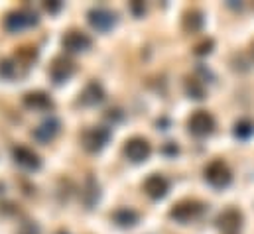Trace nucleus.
Here are the masks:
<instances>
[{"instance_id":"obj_3","label":"nucleus","mask_w":254,"mask_h":234,"mask_svg":"<svg viewBox=\"0 0 254 234\" xmlns=\"http://www.w3.org/2000/svg\"><path fill=\"white\" fill-rule=\"evenodd\" d=\"M127 154L134 160V162H140V160H144V158L150 154V146H148L146 140L136 138V140H132V142L127 146Z\"/></svg>"},{"instance_id":"obj_2","label":"nucleus","mask_w":254,"mask_h":234,"mask_svg":"<svg viewBox=\"0 0 254 234\" xmlns=\"http://www.w3.org/2000/svg\"><path fill=\"white\" fill-rule=\"evenodd\" d=\"M213 117L205 111H197L193 117L190 118V130L197 136H205L213 130Z\"/></svg>"},{"instance_id":"obj_6","label":"nucleus","mask_w":254,"mask_h":234,"mask_svg":"<svg viewBox=\"0 0 254 234\" xmlns=\"http://www.w3.org/2000/svg\"><path fill=\"white\" fill-rule=\"evenodd\" d=\"M219 223H221L223 229H227V231H235V229L241 227V215H239L237 211L231 209V211H227L225 215H221Z\"/></svg>"},{"instance_id":"obj_4","label":"nucleus","mask_w":254,"mask_h":234,"mask_svg":"<svg viewBox=\"0 0 254 234\" xmlns=\"http://www.w3.org/2000/svg\"><path fill=\"white\" fill-rule=\"evenodd\" d=\"M199 211H201V207H197V203L186 201V203L178 205V207L172 211V217H176V219H180V221H188L191 217H195Z\"/></svg>"},{"instance_id":"obj_1","label":"nucleus","mask_w":254,"mask_h":234,"mask_svg":"<svg viewBox=\"0 0 254 234\" xmlns=\"http://www.w3.org/2000/svg\"><path fill=\"white\" fill-rule=\"evenodd\" d=\"M205 179L211 183V185H215V187H225V185H229V181H231V172L227 170V166L223 164V162H213L207 170H205Z\"/></svg>"},{"instance_id":"obj_5","label":"nucleus","mask_w":254,"mask_h":234,"mask_svg":"<svg viewBox=\"0 0 254 234\" xmlns=\"http://www.w3.org/2000/svg\"><path fill=\"white\" fill-rule=\"evenodd\" d=\"M146 191H148L152 197H162V195H166V191H168V181L160 176H152L146 181Z\"/></svg>"},{"instance_id":"obj_7","label":"nucleus","mask_w":254,"mask_h":234,"mask_svg":"<svg viewBox=\"0 0 254 234\" xmlns=\"http://www.w3.org/2000/svg\"><path fill=\"white\" fill-rule=\"evenodd\" d=\"M237 136H241V138H249L251 134L254 132V126L251 124V122H247V120H243V122H239L237 124Z\"/></svg>"}]
</instances>
